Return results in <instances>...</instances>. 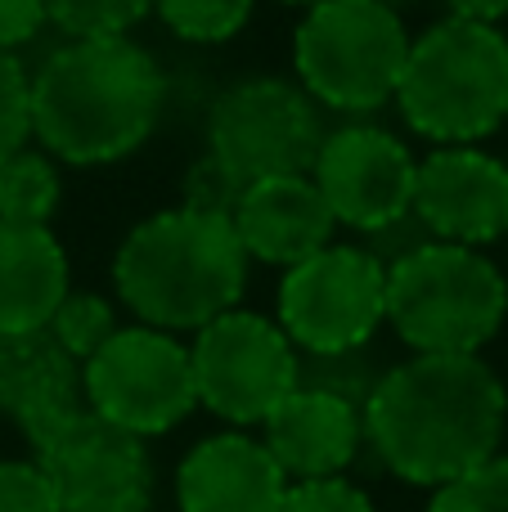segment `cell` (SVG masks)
Returning <instances> with one entry per match:
<instances>
[{
  "mask_svg": "<svg viewBox=\"0 0 508 512\" xmlns=\"http://www.w3.org/2000/svg\"><path fill=\"white\" fill-rule=\"evenodd\" d=\"M365 436L410 486H450L495 459L508 391L477 355H414L383 369L365 405Z\"/></svg>",
  "mask_w": 508,
  "mask_h": 512,
  "instance_id": "6da1fadb",
  "label": "cell"
},
{
  "mask_svg": "<svg viewBox=\"0 0 508 512\" xmlns=\"http://www.w3.org/2000/svg\"><path fill=\"white\" fill-rule=\"evenodd\" d=\"M162 72L149 50L126 36L68 41L27 81L32 135L72 167L131 158L162 113Z\"/></svg>",
  "mask_w": 508,
  "mask_h": 512,
  "instance_id": "7a4b0ae2",
  "label": "cell"
},
{
  "mask_svg": "<svg viewBox=\"0 0 508 512\" xmlns=\"http://www.w3.org/2000/svg\"><path fill=\"white\" fill-rule=\"evenodd\" d=\"M248 283V252L225 216L194 207L140 221L113 256V288L135 319L162 333L203 328L239 306Z\"/></svg>",
  "mask_w": 508,
  "mask_h": 512,
  "instance_id": "3957f363",
  "label": "cell"
},
{
  "mask_svg": "<svg viewBox=\"0 0 508 512\" xmlns=\"http://www.w3.org/2000/svg\"><path fill=\"white\" fill-rule=\"evenodd\" d=\"M396 104L432 144H477L508 117V41L491 23L441 18L410 41Z\"/></svg>",
  "mask_w": 508,
  "mask_h": 512,
  "instance_id": "277c9868",
  "label": "cell"
},
{
  "mask_svg": "<svg viewBox=\"0 0 508 512\" xmlns=\"http://www.w3.org/2000/svg\"><path fill=\"white\" fill-rule=\"evenodd\" d=\"M508 315L491 256L428 239L387 265V324L414 355H477Z\"/></svg>",
  "mask_w": 508,
  "mask_h": 512,
  "instance_id": "5b68a950",
  "label": "cell"
},
{
  "mask_svg": "<svg viewBox=\"0 0 508 512\" xmlns=\"http://www.w3.org/2000/svg\"><path fill=\"white\" fill-rule=\"evenodd\" d=\"M410 36L396 9L378 0H320L306 5L293 36L302 90L338 113H378L396 99Z\"/></svg>",
  "mask_w": 508,
  "mask_h": 512,
  "instance_id": "8992f818",
  "label": "cell"
},
{
  "mask_svg": "<svg viewBox=\"0 0 508 512\" xmlns=\"http://www.w3.org/2000/svg\"><path fill=\"white\" fill-rule=\"evenodd\" d=\"M81 391L99 418L131 436H162L180 427L198 405L189 346L162 328H117L86 364Z\"/></svg>",
  "mask_w": 508,
  "mask_h": 512,
  "instance_id": "52a82bcc",
  "label": "cell"
},
{
  "mask_svg": "<svg viewBox=\"0 0 508 512\" xmlns=\"http://www.w3.org/2000/svg\"><path fill=\"white\" fill-rule=\"evenodd\" d=\"M27 445L63 512H153V463L144 441L95 409L77 405L50 418L27 432Z\"/></svg>",
  "mask_w": 508,
  "mask_h": 512,
  "instance_id": "ba28073f",
  "label": "cell"
},
{
  "mask_svg": "<svg viewBox=\"0 0 508 512\" xmlns=\"http://www.w3.org/2000/svg\"><path fill=\"white\" fill-rule=\"evenodd\" d=\"M387 319V265L365 248H329L288 265L279 283V328L306 355L369 346Z\"/></svg>",
  "mask_w": 508,
  "mask_h": 512,
  "instance_id": "9c48e42d",
  "label": "cell"
},
{
  "mask_svg": "<svg viewBox=\"0 0 508 512\" xmlns=\"http://www.w3.org/2000/svg\"><path fill=\"white\" fill-rule=\"evenodd\" d=\"M324 122L315 99L284 77H248L230 86L207 117V149L243 185L266 176H311Z\"/></svg>",
  "mask_w": 508,
  "mask_h": 512,
  "instance_id": "30bf717a",
  "label": "cell"
},
{
  "mask_svg": "<svg viewBox=\"0 0 508 512\" xmlns=\"http://www.w3.org/2000/svg\"><path fill=\"white\" fill-rule=\"evenodd\" d=\"M297 346L284 328L252 310H225L198 328L189 346L198 405L234 427L266 423L270 409L297 391Z\"/></svg>",
  "mask_w": 508,
  "mask_h": 512,
  "instance_id": "8fae6325",
  "label": "cell"
},
{
  "mask_svg": "<svg viewBox=\"0 0 508 512\" xmlns=\"http://www.w3.org/2000/svg\"><path fill=\"white\" fill-rule=\"evenodd\" d=\"M414 167L419 162L396 135L378 131V126H338L320 140L311 180L329 203L333 221L374 234L410 216Z\"/></svg>",
  "mask_w": 508,
  "mask_h": 512,
  "instance_id": "7c38bea8",
  "label": "cell"
},
{
  "mask_svg": "<svg viewBox=\"0 0 508 512\" xmlns=\"http://www.w3.org/2000/svg\"><path fill=\"white\" fill-rule=\"evenodd\" d=\"M410 212L441 243L482 248L508 234V162L473 144H441L414 167Z\"/></svg>",
  "mask_w": 508,
  "mask_h": 512,
  "instance_id": "4fadbf2b",
  "label": "cell"
},
{
  "mask_svg": "<svg viewBox=\"0 0 508 512\" xmlns=\"http://www.w3.org/2000/svg\"><path fill=\"white\" fill-rule=\"evenodd\" d=\"M176 495L180 512H279L288 477L257 436L221 432L185 454Z\"/></svg>",
  "mask_w": 508,
  "mask_h": 512,
  "instance_id": "5bb4252c",
  "label": "cell"
},
{
  "mask_svg": "<svg viewBox=\"0 0 508 512\" xmlns=\"http://www.w3.org/2000/svg\"><path fill=\"white\" fill-rule=\"evenodd\" d=\"M261 427H266L261 445L275 454L288 481L342 477L360 450V436H365L360 409L351 400L315 387H297L293 396H284Z\"/></svg>",
  "mask_w": 508,
  "mask_h": 512,
  "instance_id": "9a60e30c",
  "label": "cell"
},
{
  "mask_svg": "<svg viewBox=\"0 0 508 512\" xmlns=\"http://www.w3.org/2000/svg\"><path fill=\"white\" fill-rule=\"evenodd\" d=\"M243 252L266 265H297L333 243V212L311 176H266L243 189L230 216Z\"/></svg>",
  "mask_w": 508,
  "mask_h": 512,
  "instance_id": "2e32d148",
  "label": "cell"
},
{
  "mask_svg": "<svg viewBox=\"0 0 508 512\" xmlns=\"http://www.w3.org/2000/svg\"><path fill=\"white\" fill-rule=\"evenodd\" d=\"M81 364L54 342L45 328L0 337V414L18 432H36L41 423L81 405Z\"/></svg>",
  "mask_w": 508,
  "mask_h": 512,
  "instance_id": "e0dca14e",
  "label": "cell"
},
{
  "mask_svg": "<svg viewBox=\"0 0 508 512\" xmlns=\"http://www.w3.org/2000/svg\"><path fill=\"white\" fill-rule=\"evenodd\" d=\"M68 297V256L50 225L0 221V337L36 333Z\"/></svg>",
  "mask_w": 508,
  "mask_h": 512,
  "instance_id": "ac0fdd59",
  "label": "cell"
},
{
  "mask_svg": "<svg viewBox=\"0 0 508 512\" xmlns=\"http://www.w3.org/2000/svg\"><path fill=\"white\" fill-rule=\"evenodd\" d=\"M59 207V171L45 153L18 149L0 162V221L5 225H45Z\"/></svg>",
  "mask_w": 508,
  "mask_h": 512,
  "instance_id": "d6986e66",
  "label": "cell"
},
{
  "mask_svg": "<svg viewBox=\"0 0 508 512\" xmlns=\"http://www.w3.org/2000/svg\"><path fill=\"white\" fill-rule=\"evenodd\" d=\"M117 328H122V324H117L113 301H104L99 292H72L68 288V297L54 306L45 333H50L77 364H86L90 355H95L99 346L117 333Z\"/></svg>",
  "mask_w": 508,
  "mask_h": 512,
  "instance_id": "ffe728a7",
  "label": "cell"
},
{
  "mask_svg": "<svg viewBox=\"0 0 508 512\" xmlns=\"http://www.w3.org/2000/svg\"><path fill=\"white\" fill-rule=\"evenodd\" d=\"M383 369H378L374 351L369 346H356V351H333V355H306L297 360V387H315L329 391V396H342L351 405H365L369 391L378 387Z\"/></svg>",
  "mask_w": 508,
  "mask_h": 512,
  "instance_id": "44dd1931",
  "label": "cell"
},
{
  "mask_svg": "<svg viewBox=\"0 0 508 512\" xmlns=\"http://www.w3.org/2000/svg\"><path fill=\"white\" fill-rule=\"evenodd\" d=\"M252 5L257 0H153L162 23L180 41H198V45H221L234 32H243V23L252 18Z\"/></svg>",
  "mask_w": 508,
  "mask_h": 512,
  "instance_id": "7402d4cb",
  "label": "cell"
},
{
  "mask_svg": "<svg viewBox=\"0 0 508 512\" xmlns=\"http://www.w3.org/2000/svg\"><path fill=\"white\" fill-rule=\"evenodd\" d=\"M153 9V0H45V14L72 36H126L144 14Z\"/></svg>",
  "mask_w": 508,
  "mask_h": 512,
  "instance_id": "603a6c76",
  "label": "cell"
},
{
  "mask_svg": "<svg viewBox=\"0 0 508 512\" xmlns=\"http://www.w3.org/2000/svg\"><path fill=\"white\" fill-rule=\"evenodd\" d=\"M428 512H508V459H486L432 495Z\"/></svg>",
  "mask_w": 508,
  "mask_h": 512,
  "instance_id": "cb8c5ba5",
  "label": "cell"
},
{
  "mask_svg": "<svg viewBox=\"0 0 508 512\" xmlns=\"http://www.w3.org/2000/svg\"><path fill=\"white\" fill-rule=\"evenodd\" d=\"M27 72L9 50H0V162L14 158L32 140V108H27Z\"/></svg>",
  "mask_w": 508,
  "mask_h": 512,
  "instance_id": "d4e9b609",
  "label": "cell"
},
{
  "mask_svg": "<svg viewBox=\"0 0 508 512\" xmlns=\"http://www.w3.org/2000/svg\"><path fill=\"white\" fill-rule=\"evenodd\" d=\"M243 180L234 176L230 167H221V162L207 153L203 162H194L189 167V176H185V185H180V207H194V212H207V216H225L230 221L234 216V207H239V198H243Z\"/></svg>",
  "mask_w": 508,
  "mask_h": 512,
  "instance_id": "484cf974",
  "label": "cell"
},
{
  "mask_svg": "<svg viewBox=\"0 0 508 512\" xmlns=\"http://www.w3.org/2000/svg\"><path fill=\"white\" fill-rule=\"evenodd\" d=\"M0 512H63L50 477L36 468V459L0 463Z\"/></svg>",
  "mask_w": 508,
  "mask_h": 512,
  "instance_id": "4316f807",
  "label": "cell"
},
{
  "mask_svg": "<svg viewBox=\"0 0 508 512\" xmlns=\"http://www.w3.org/2000/svg\"><path fill=\"white\" fill-rule=\"evenodd\" d=\"M279 512H374V504L351 481L324 477V481H297V486H288Z\"/></svg>",
  "mask_w": 508,
  "mask_h": 512,
  "instance_id": "83f0119b",
  "label": "cell"
},
{
  "mask_svg": "<svg viewBox=\"0 0 508 512\" xmlns=\"http://www.w3.org/2000/svg\"><path fill=\"white\" fill-rule=\"evenodd\" d=\"M45 0H0V50L27 45L45 23Z\"/></svg>",
  "mask_w": 508,
  "mask_h": 512,
  "instance_id": "f1b7e54d",
  "label": "cell"
},
{
  "mask_svg": "<svg viewBox=\"0 0 508 512\" xmlns=\"http://www.w3.org/2000/svg\"><path fill=\"white\" fill-rule=\"evenodd\" d=\"M455 18H473V23H500L508 14V0H446Z\"/></svg>",
  "mask_w": 508,
  "mask_h": 512,
  "instance_id": "f546056e",
  "label": "cell"
},
{
  "mask_svg": "<svg viewBox=\"0 0 508 512\" xmlns=\"http://www.w3.org/2000/svg\"><path fill=\"white\" fill-rule=\"evenodd\" d=\"M378 5H387V9H396V14H401V9L414 5V0H378Z\"/></svg>",
  "mask_w": 508,
  "mask_h": 512,
  "instance_id": "4dcf8cb0",
  "label": "cell"
},
{
  "mask_svg": "<svg viewBox=\"0 0 508 512\" xmlns=\"http://www.w3.org/2000/svg\"><path fill=\"white\" fill-rule=\"evenodd\" d=\"M279 5H320V0H279Z\"/></svg>",
  "mask_w": 508,
  "mask_h": 512,
  "instance_id": "1f68e13d",
  "label": "cell"
}]
</instances>
